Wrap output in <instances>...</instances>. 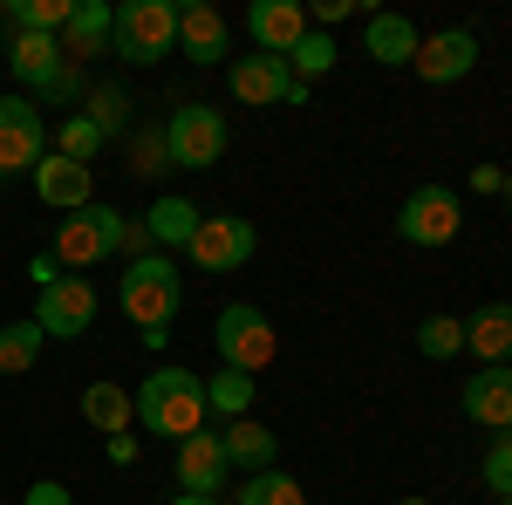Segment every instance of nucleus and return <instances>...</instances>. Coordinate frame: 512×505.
I'll use <instances>...</instances> for the list:
<instances>
[{
  "label": "nucleus",
  "instance_id": "0eeeda50",
  "mask_svg": "<svg viewBox=\"0 0 512 505\" xmlns=\"http://www.w3.org/2000/svg\"><path fill=\"white\" fill-rule=\"evenodd\" d=\"M465 226V205L451 185H417V192L403 198V212H396V239L403 246H451Z\"/></svg>",
  "mask_w": 512,
  "mask_h": 505
},
{
  "label": "nucleus",
  "instance_id": "6e6552de",
  "mask_svg": "<svg viewBox=\"0 0 512 505\" xmlns=\"http://www.w3.org/2000/svg\"><path fill=\"white\" fill-rule=\"evenodd\" d=\"M239 103H253V110H274V103H308V82H294V69L280 62V55H239L233 69H226Z\"/></svg>",
  "mask_w": 512,
  "mask_h": 505
},
{
  "label": "nucleus",
  "instance_id": "f704fd0d",
  "mask_svg": "<svg viewBox=\"0 0 512 505\" xmlns=\"http://www.w3.org/2000/svg\"><path fill=\"white\" fill-rule=\"evenodd\" d=\"M349 14H355V0H321V7H315L321 35H328V28H335V21H349Z\"/></svg>",
  "mask_w": 512,
  "mask_h": 505
},
{
  "label": "nucleus",
  "instance_id": "1a4fd4ad",
  "mask_svg": "<svg viewBox=\"0 0 512 505\" xmlns=\"http://www.w3.org/2000/svg\"><path fill=\"white\" fill-rule=\"evenodd\" d=\"M253 246H260V239H253V226H246V219H233V212H205L185 253H192L198 273H233V267H246V260H253Z\"/></svg>",
  "mask_w": 512,
  "mask_h": 505
},
{
  "label": "nucleus",
  "instance_id": "79ce46f5",
  "mask_svg": "<svg viewBox=\"0 0 512 505\" xmlns=\"http://www.w3.org/2000/svg\"><path fill=\"white\" fill-rule=\"evenodd\" d=\"M499 505H512V499H499Z\"/></svg>",
  "mask_w": 512,
  "mask_h": 505
},
{
  "label": "nucleus",
  "instance_id": "4c0bfd02",
  "mask_svg": "<svg viewBox=\"0 0 512 505\" xmlns=\"http://www.w3.org/2000/svg\"><path fill=\"white\" fill-rule=\"evenodd\" d=\"M62 273H55V253H35V287H55Z\"/></svg>",
  "mask_w": 512,
  "mask_h": 505
},
{
  "label": "nucleus",
  "instance_id": "c85d7f7f",
  "mask_svg": "<svg viewBox=\"0 0 512 505\" xmlns=\"http://www.w3.org/2000/svg\"><path fill=\"white\" fill-rule=\"evenodd\" d=\"M239 505H308V492H301L287 471H253L246 492H239Z\"/></svg>",
  "mask_w": 512,
  "mask_h": 505
},
{
  "label": "nucleus",
  "instance_id": "f8f14e48",
  "mask_svg": "<svg viewBox=\"0 0 512 505\" xmlns=\"http://www.w3.org/2000/svg\"><path fill=\"white\" fill-rule=\"evenodd\" d=\"M28 178H35V198L48 212H82V205H96V171L76 164V157H62V151H48Z\"/></svg>",
  "mask_w": 512,
  "mask_h": 505
},
{
  "label": "nucleus",
  "instance_id": "ddd939ff",
  "mask_svg": "<svg viewBox=\"0 0 512 505\" xmlns=\"http://www.w3.org/2000/svg\"><path fill=\"white\" fill-rule=\"evenodd\" d=\"M410 69H417V76L431 82H465L478 69V35L472 28H444V35H424L417 41V62H410Z\"/></svg>",
  "mask_w": 512,
  "mask_h": 505
},
{
  "label": "nucleus",
  "instance_id": "9d476101",
  "mask_svg": "<svg viewBox=\"0 0 512 505\" xmlns=\"http://www.w3.org/2000/svg\"><path fill=\"white\" fill-rule=\"evenodd\" d=\"M35 321H41V335H55V342L89 335V328H96V287H89L82 273H62L55 287H41Z\"/></svg>",
  "mask_w": 512,
  "mask_h": 505
},
{
  "label": "nucleus",
  "instance_id": "20e7f679",
  "mask_svg": "<svg viewBox=\"0 0 512 505\" xmlns=\"http://www.w3.org/2000/svg\"><path fill=\"white\" fill-rule=\"evenodd\" d=\"M110 41H117L123 62L151 69V62H164V55L178 48V7H171V0H123Z\"/></svg>",
  "mask_w": 512,
  "mask_h": 505
},
{
  "label": "nucleus",
  "instance_id": "58836bf2",
  "mask_svg": "<svg viewBox=\"0 0 512 505\" xmlns=\"http://www.w3.org/2000/svg\"><path fill=\"white\" fill-rule=\"evenodd\" d=\"M171 505H219V499H192V492H178V499H171Z\"/></svg>",
  "mask_w": 512,
  "mask_h": 505
},
{
  "label": "nucleus",
  "instance_id": "c9c22d12",
  "mask_svg": "<svg viewBox=\"0 0 512 505\" xmlns=\"http://www.w3.org/2000/svg\"><path fill=\"white\" fill-rule=\"evenodd\" d=\"M499 185H506V171H499V164H478V171H472V192H499Z\"/></svg>",
  "mask_w": 512,
  "mask_h": 505
},
{
  "label": "nucleus",
  "instance_id": "b1692460",
  "mask_svg": "<svg viewBox=\"0 0 512 505\" xmlns=\"http://www.w3.org/2000/svg\"><path fill=\"white\" fill-rule=\"evenodd\" d=\"M198 219H205V212H198L192 198H158V205H151V212H144V233L158 239V246H192V233H198Z\"/></svg>",
  "mask_w": 512,
  "mask_h": 505
},
{
  "label": "nucleus",
  "instance_id": "e433bc0d",
  "mask_svg": "<svg viewBox=\"0 0 512 505\" xmlns=\"http://www.w3.org/2000/svg\"><path fill=\"white\" fill-rule=\"evenodd\" d=\"M110 465H137V437H110Z\"/></svg>",
  "mask_w": 512,
  "mask_h": 505
},
{
  "label": "nucleus",
  "instance_id": "7c9ffc66",
  "mask_svg": "<svg viewBox=\"0 0 512 505\" xmlns=\"http://www.w3.org/2000/svg\"><path fill=\"white\" fill-rule=\"evenodd\" d=\"M110 137L96 130V117H69L62 130H55V151L62 157H76V164H96V151H103Z\"/></svg>",
  "mask_w": 512,
  "mask_h": 505
},
{
  "label": "nucleus",
  "instance_id": "473e14b6",
  "mask_svg": "<svg viewBox=\"0 0 512 505\" xmlns=\"http://www.w3.org/2000/svg\"><path fill=\"white\" fill-rule=\"evenodd\" d=\"M485 485H492L499 499H512V437H499V444L485 451Z\"/></svg>",
  "mask_w": 512,
  "mask_h": 505
},
{
  "label": "nucleus",
  "instance_id": "6ab92c4d",
  "mask_svg": "<svg viewBox=\"0 0 512 505\" xmlns=\"http://www.w3.org/2000/svg\"><path fill=\"white\" fill-rule=\"evenodd\" d=\"M417 41L424 35H417L403 14H369V21H362V48H369L376 69H410V62H417Z\"/></svg>",
  "mask_w": 512,
  "mask_h": 505
},
{
  "label": "nucleus",
  "instance_id": "9b49d317",
  "mask_svg": "<svg viewBox=\"0 0 512 505\" xmlns=\"http://www.w3.org/2000/svg\"><path fill=\"white\" fill-rule=\"evenodd\" d=\"M48 157V130H41V110L28 96H0V178L14 171H35Z\"/></svg>",
  "mask_w": 512,
  "mask_h": 505
},
{
  "label": "nucleus",
  "instance_id": "72a5a7b5",
  "mask_svg": "<svg viewBox=\"0 0 512 505\" xmlns=\"http://www.w3.org/2000/svg\"><path fill=\"white\" fill-rule=\"evenodd\" d=\"M28 505H76V492L55 485V478H41V485H28Z\"/></svg>",
  "mask_w": 512,
  "mask_h": 505
},
{
  "label": "nucleus",
  "instance_id": "cd10ccee",
  "mask_svg": "<svg viewBox=\"0 0 512 505\" xmlns=\"http://www.w3.org/2000/svg\"><path fill=\"white\" fill-rule=\"evenodd\" d=\"M287 69H294V82H315V76H328V69H335V35H321V28H308V35L294 41Z\"/></svg>",
  "mask_w": 512,
  "mask_h": 505
},
{
  "label": "nucleus",
  "instance_id": "423d86ee",
  "mask_svg": "<svg viewBox=\"0 0 512 505\" xmlns=\"http://www.w3.org/2000/svg\"><path fill=\"white\" fill-rule=\"evenodd\" d=\"M164 157H171L178 171H212V164L226 157V117H219L212 103H185L178 117L164 123Z\"/></svg>",
  "mask_w": 512,
  "mask_h": 505
},
{
  "label": "nucleus",
  "instance_id": "39448f33",
  "mask_svg": "<svg viewBox=\"0 0 512 505\" xmlns=\"http://www.w3.org/2000/svg\"><path fill=\"white\" fill-rule=\"evenodd\" d=\"M212 349H219V362H226V369H239V376H260V369L274 362L280 335H274V321H267L260 308L233 301V308H219V321H212Z\"/></svg>",
  "mask_w": 512,
  "mask_h": 505
},
{
  "label": "nucleus",
  "instance_id": "412c9836",
  "mask_svg": "<svg viewBox=\"0 0 512 505\" xmlns=\"http://www.w3.org/2000/svg\"><path fill=\"white\" fill-rule=\"evenodd\" d=\"M7 62H14V76L35 82V89H55V82L69 76V62H62V41H55V35H14Z\"/></svg>",
  "mask_w": 512,
  "mask_h": 505
},
{
  "label": "nucleus",
  "instance_id": "f03ea898",
  "mask_svg": "<svg viewBox=\"0 0 512 505\" xmlns=\"http://www.w3.org/2000/svg\"><path fill=\"white\" fill-rule=\"evenodd\" d=\"M117 308L130 314L144 335H171V321L185 308V280H178V267H171L164 253H144V260H130V273H123Z\"/></svg>",
  "mask_w": 512,
  "mask_h": 505
},
{
  "label": "nucleus",
  "instance_id": "aec40b11",
  "mask_svg": "<svg viewBox=\"0 0 512 505\" xmlns=\"http://www.w3.org/2000/svg\"><path fill=\"white\" fill-rule=\"evenodd\" d=\"M465 349L478 355V369L512 362V301H485V308L465 321Z\"/></svg>",
  "mask_w": 512,
  "mask_h": 505
},
{
  "label": "nucleus",
  "instance_id": "a19ab883",
  "mask_svg": "<svg viewBox=\"0 0 512 505\" xmlns=\"http://www.w3.org/2000/svg\"><path fill=\"white\" fill-rule=\"evenodd\" d=\"M396 505H424V499H396Z\"/></svg>",
  "mask_w": 512,
  "mask_h": 505
},
{
  "label": "nucleus",
  "instance_id": "f3484780",
  "mask_svg": "<svg viewBox=\"0 0 512 505\" xmlns=\"http://www.w3.org/2000/svg\"><path fill=\"white\" fill-rule=\"evenodd\" d=\"M233 48V35H226V21H219V7H205V0H185L178 7V55H192V62H219Z\"/></svg>",
  "mask_w": 512,
  "mask_h": 505
},
{
  "label": "nucleus",
  "instance_id": "c756f323",
  "mask_svg": "<svg viewBox=\"0 0 512 505\" xmlns=\"http://www.w3.org/2000/svg\"><path fill=\"white\" fill-rule=\"evenodd\" d=\"M417 349L431 355V362H451V355L465 349V321H458V314H431V321L417 328Z\"/></svg>",
  "mask_w": 512,
  "mask_h": 505
},
{
  "label": "nucleus",
  "instance_id": "2eb2a0df",
  "mask_svg": "<svg viewBox=\"0 0 512 505\" xmlns=\"http://www.w3.org/2000/svg\"><path fill=\"white\" fill-rule=\"evenodd\" d=\"M246 28H253V48L260 55H294V41L308 35V7L301 0H253V14H246Z\"/></svg>",
  "mask_w": 512,
  "mask_h": 505
},
{
  "label": "nucleus",
  "instance_id": "bb28decb",
  "mask_svg": "<svg viewBox=\"0 0 512 505\" xmlns=\"http://www.w3.org/2000/svg\"><path fill=\"white\" fill-rule=\"evenodd\" d=\"M205 410H219V417H246L253 410V376H239V369H219L212 383H205Z\"/></svg>",
  "mask_w": 512,
  "mask_h": 505
},
{
  "label": "nucleus",
  "instance_id": "4be33fe9",
  "mask_svg": "<svg viewBox=\"0 0 512 505\" xmlns=\"http://www.w3.org/2000/svg\"><path fill=\"white\" fill-rule=\"evenodd\" d=\"M219 444H226V465H239V471H274V451H280V437L267 424H253V417L219 430Z\"/></svg>",
  "mask_w": 512,
  "mask_h": 505
},
{
  "label": "nucleus",
  "instance_id": "5701e85b",
  "mask_svg": "<svg viewBox=\"0 0 512 505\" xmlns=\"http://www.w3.org/2000/svg\"><path fill=\"white\" fill-rule=\"evenodd\" d=\"M82 417H89V430H103V437H123V424L137 417V396L123 383H89L82 389Z\"/></svg>",
  "mask_w": 512,
  "mask_h": 505
},
{
  "label": "nucleus",
  "instance_id": "a211bd4d",
  "mask_svg": "<svg viewBox=\"0 0 512 505\" xmlns=\"http://www.w3.org/2000/svg\"><path fill=\"white\" fill-rule=\"evenodd\" d=\"M117 28V7L110 0H76V14H69V28H62V62H89V55H103V41Z\"/></svg>",
  "mask_w": 512,
  "mask_h": 505
},
{
  "label": "nucleus",
  "instance_id": "ea45409f",
  "mask_svg": "<svg viewBox=\"0 0 512 505\" xmlns=\"http://www.w3.org/2000/svg\"><path fill=\"white\" fill-rule=\"evenodd\" d=\"M499 192H506V205H512V178H506V185H499Z\"/></svg>",
  "mask_w": 512,
  "mask_h": 505
},
{
  "label": "nucleus",
  "instance_id": "a878e982",
  "mask_svg": "<svg viewBox=\"0 0 512 505\" xmlns=\"http://www.w3.org/2000/svg\"><path fill=\"white\" fill-rule=\"evenodd\" d=\"M7 14H14V35H62L76 0H7Z\"/></svg>",
  "mask_w": 512,
  "mask_h": 505
},
{
  "label": "nucleus",
  "instance_id": "7ed1b4c3",
  "mask_svg": "<svg viewBox=\"0 0 512 505\" xmlns=\"http://www.w3.org/2000/svg\"><path fill=\"white\" fill-rule=\"evenodd\" d=\"M117 246H130V219H123L117 205H82V212H69L62 226H55V260L62 267H103Z\"/></svg>",
  "mask_w": 512,
  "mask_h": 505
},
{
  "label": "nucleus",
  "instance_id": "f257e3e1",
  "mask_svg": "<svg viewBox=\"0 0 512 505\" xmlns=\"http://www.w3.org/2000/svg\"><path fill=\"white\" fill-rule=\"evenodd\" d=\"M205 376H192V369H178V362H164V369H151L144 383H137V424L151 430V437H192V430H205Z\"/></svg>",
  "mask_w": 512,
  "mask_h": 505
},
{
  "label": "nucleus",
  "instance_id": "393cba45",
  "mask_svg": "<svg viewBox=\"0 0 512 505\" xmlns=\"http://www.w3.org/2000/svg\"><path fill=\"white\" fill-rule=\"evenodd\" d=\"M41 342H48V335H41L35 314H28V321H7V328H0V376H28L41 362Z\"/></svg>",
  "mask_w": 512,
  "mask_h": 505
},
{
  "label": "nucleus",
  "instance_id": "2f4dec72",
  "mask_svg": "<svg viewBox=\"0 0 512 505\" xmlns=\"http://www.w3.org/2000/svg\"><path fill=\"white\" fill-rule=\"evenodd\" d=\"M123 110H130V103H123V89H96L82 117H96V130H103V137H117V130H123Z\"/></svg>",
  "mask_w": 512,
  "mask_h": 505
},
{
  "label": "nucleus",
  "instance_id": "4468645a",
  "mask_svg": "<svg viewBox=\"0 0 512 505\" xmlns=\"http://www.w3.org/2000/svg\"><path fill=\"white\" fill-rule=\"evenodd\" d=\"M226 444H219V430H192L185 444H178V485L192 492V499H219V485H226Z\"/></svg>",
  "mask_w": 512,
  "mask_h": 505
},
{
  "label": "nucleus",
  "instance_id": "dca6fc26",
  "mask_svg": "<svg viewBox=\"0 0 512 505\" xmlns=\"http://www.w3.org/2000/svg\"><path fill=\"white\" fill-rule=\"evenodd\" d=\"M465 417L485 430H512V362H492L465 383Z\"/></svg>",
  "mask_w": 512,
  "mask_h": 505
}]
</instances>
